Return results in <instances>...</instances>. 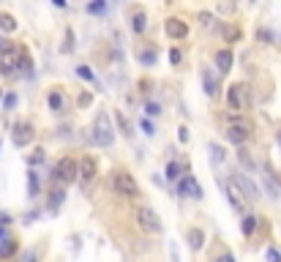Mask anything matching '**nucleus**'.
<instances>
[{"label": "nucleus", "mask_w": 281, "mask_h": 262, "mask_svg": "<svg viewBox=\"0 0 281 262\" xmlns=\"http://www.w3.org/2000/svg\"><path fill=\"white\" fill-rule=\"evenodd\" d=\"M112 139H115V131H112V117L107 112H98L96 120H93V129H90V142L98 148H110Z\"/></svg>", "instance_id": "1"}, {"label": "nucleus", "mask_w": 281, "mask_h": 262, "mask_svg": "<svg viewBox=\"0 0 281 262\" xmlns=\"http://www.w3.org/2000/svg\"><path fill=\"white\" fill-rule=\"evenodd\" d=\"M112 188H115L117 197H139V186H137V180L131 178L129 172H115L112 175Z\"/></svg>", "instance_id": "2"}, {"label": "nucleus", "mask_w": 281, "mask_h": 262, "mask_svg": "<svg viewBox=\"0 0 281 262\" xmlns=\"http://www.w3.org/2000/svg\"><path fill=\"white\" fill-rule=\"evenodd\" d=\"M55 178L60 180V183H74V180L79 178V161L71 159V156H63L55 167Z\"/></svg>", "instance_id": "3"}, {"label": "nucleus", "mask_w": 281, "mask_h": 262, "mask_svg": "<svg viewBox=\"0 0 281 262\" xmlns=\"http://www.w3.org/2000/svg\"><path fill=\"white\" fill-rule=\"evenodd\" d=\"M226 107L232 112H243L248 107V96H246V85H240V82H235V85H229L226 88Z\"/></svg>", "instance_id": "4"}, {"label": "nucleus", "mask_w": 281, "mask_h": 262, "mask_svg": "<svg viewBox=\"0 0 281 262\" xmlns=\"http://www.w3.org/2000/svg\"><path fill=\"white\" fill-rule=\"evenodd\" d=\"M134 219H137V224L145 229V232H158L161 229V221H158L156 210L148 205H139L137 210H134Z\"/></svg>", "instance_id": "5"}, {"label": "nucleus", "mask_w": 281, "mask_h": 262, "mask_svg": "<svg viewBox=\"0 0 281 262\" xmlns=\"http://www.w3.org/2000/svg\"><path fill=\"white\" fill-rule=\"evenodd\" d=\"M248 137H251V123H246V120H232L229 129H226V139L240 148L248 142Z\"/></svg>", "instance_id": "6"}, {"label": "nucleus", "mask_w": 281, "mask_h": 262, "mask_svg": "<svg viewBox=\"0 0 281 262\" xmlns=\"http://www.w3.org/2000/svg\"><path fill=\"white\" fill-rule=\"evenodd\" d=\"M178 194L186 197V200H202V186H199V180L194 175H183L178 180Z\"/></svg>", "instance_id": "7"}, {"label": "nucleus", "mask_w": 281, "mask_h": 262, "mask_svg": "<svg viewBox=\"0 0 281 262\" xmlns=\"http://www.w3.org/2000/svg\"><path fill=\"white\" fill-rule=\"evenodd\" d=\"M235 183H238V188L240 191H243V197H246V202H257L260 200V186H257V183H254L251 178H248V175H235Z\"/></svg>", "instance_id": "8"}, {"label": "nucleus", "mask_w": 281, "mask_h": 262, "mask_svg": "<svg viewBox=\"0 0 281 262\" xmlns=\"http://www.w3.org/2000/svg\"><path fill=\"white\" fill-rule=\"evenodd\" d=\"M36 137V131H33V123H25V120H19V123L14 126V134H11V139H14V145L17 148H25L30 145Z\"/></svg>", "instance_id": "9"}, {"label": "nucleus", "mask_w": 281, "mask_h": 262, "mask_svg": "<svg viewBox=\"0 0 281 262\" xmlns=\"http://www.w3.org/2000/svg\"><path fill=\"white\" fill-rule=\"evenodd\" d=\"M164 30H167V36H169L172 41H180V38L188 36V25H186L183 19H178V17H169V19L164 22Z\"/></svg>", "instance_id": "10"}, {"label": "nucleus", "mask_w": 281, "mask_h": 262, "mask_svg": "<svg viewBox=\"0 0 281 262\" xmlns=\"http://www.w3.org/2000/svg\"><path fill=\"white\" fill-rule=\"evenodd\" d=\"M224 191H226V197H229V205H232L235 210H243V200H246V197H243V191L238 188V183H235L232 178L224 180Z\"/></svg>", "instance_id": "11"}, {"label": "nucleus", "mask_w": 281, "mask_h": 262, "mask_svg": "<svg viewBox=\"0 0 281 262\" xmlns=\"http://www.w3.org/2000/svg\"><path fill=\"white\" fill-rule=\"evenodd\" d=\"M96 172H98L96 159H93V156H85V159L79 161V178H82V183H90V180L96 178Z\"/></svg>", "instance_id": "12"}, {"label": "nucleus", "mask_w": 281, "mask_h": 262, "mask_svg": "<svg viewBox=\"0 0 281 262\" xmlns=\"http://www.w3.org/2000/svg\"><path fill=\"white\" fill-rule=\"evenodd\" d=\"M131 30L134 33H145L148 30V11L145 8H134V14H131Z\"/></svg>", "instance_id": "13"}, {"label": "nucleus", "mask_w": 281, "mask_h": 262, "mask_svg": "<svg viewBox=\"0 0 281 262\" xmlns=\"http://www.w3.org/2000/svg\"><path fill=\"white\" fill-rule=\"evenodd\" d=\"M216 69H219V74H226L232 69V52L229 49H219L216 52Z\"/></svg>", "instance_id": "14"}, {"label": "nucleus", "mask_w": 281, "mask_h": 262, "mask_svg": "<svg viewBox=\"0 0 281 262\" xmlns=\"http://www.w3.org/2000/svg\"><path fill=\"white\" fill-rule=\"evenodd\" d=\"M112 117H115L117 131H120L123 137H131V134H134V126L129 123V117H126V115H123V112H120V110H115V112H112Z\"/></svg>", "instance_id": "15"}, {"label": "nucleus", "mask_w": 281, "mask_h": 262, "mask_svg": "<svg viewBox=\"0 0 281 262\" xmlns=\"http://www.w3.org/2000/svg\"><path fill=\"white\" fill-rule=\"evenodd\" d=\"M47 104H49V110H52V112H63V110H66V98H63L60 90H49Z\"/></svg>", "instance_id": "16"}, {"label": "nucleus", "mask_w": 281, "mask_h": 262, "mask_svg": "<svg viewBox=\"0 0 281 262\" xmlns=\"http://www.w3.org/2000/svg\"><path fill=\"white\" fill-rule=\"evenodd\" d=\"M202 82H205V93H207V96H216V93H219V79L213 76L210 69H202Z\"/></svg>", "instance_id": "17"}, {"label": "nucleus", "mask_w": 281, "mask_h": 262, "mask_svg": "<svg viewBox=\"0 0 281 262\" xmlns=\"http://www.w3.org/2000/svg\"><path fill=\"white\" fill-rule=\"evenodd\" d=\"M188 246H191L194 251H199V248L205 246V232H202L199 227H191V229H188Z\"/></svg>", "instance_id": "18"}, {"label": "nucleus", "mask_w": 281, "mask_h": 262, "mask_svg": "<svg viewBox=\"0 0 281 262\" xmlns=\"http://www.w3.org/2000/svg\"><path fill=\"white\" fill-rule=\"evenodd\" d=\"M17 28H19V25H17L14 17L6 14V11H0V30H3V33H14Z\"/></svg>", "instance_id": "19"}, {"label": "nucleus", "mask_w": 281, "mask_h": 262, "mask_svg": "<svg viewBox=\"0 0 281 262\" xmlns=\"http://www.w3.org/2000/svg\"><path fill=\"white\" fill-rule=\"evenodd\" d=\"M30 69H33V57H30L28 47H22V52H19V63H17V74H19V71H30Z\"/></svg>", "instance_id": "20"}, {"label": "nucleus", "mask_w": 281, "mask_h": 262, "mask_svg": "<svg viewBox=\"0 0 281 262\" xmlns=\"http://www.w3.org/2000/svg\"><path fill=\"white\" fill-rule=\"evenodd\" d=\"M139 60H142L145 66H156V60H158V49H156V47L142 49V52H139Z\"/></svg>", "instance_id": "21"}, {"label": "nucleus", "mask_w": 281, "mask_h": 262, "mask_svg": "<svg viewBox=\"0 0 281 262\" xmlns=\"http://www.w3.org/2000/svg\"><path fill=\"white\" fill-rule=\"evenodd\" d=\"M28 191H30V197H38V175L33 169L28 172Z\"/></svg>", "instance_id": "22"}, {"label": "nucleus", "mask_w": 281, "mask_h": 262, "mask_svg": "<svg viewBox=\"0 0 281 262\" xmlns=\"http://www.w3.org/2000/svg\"><path fill=\"white\" fill-rule=\"evenodd\" d=\"M76 74L82 76L85 82H90V85H98V82H96V74H93V71H90L88 66H76Z\"/></svg>", "instance_id": "23"}, {"label": "nucleus", "mask_w": 281, "mask_h": 262, "mask_svg": "<svg viewBox=\"0 0 281 262\" xmlns=\"http://www.w3.org/2000/svg\"><path fill=\"white\" fill-rule=\"evenodd\" d=\"M240 229H243V235H251L254 229H257V216H246L243 224H240Z\"/></svg>", "instance_id": "24"}, {"label": "nucleus", "mask_w": 281, "mask_h": 262, "mask_svg": "<svg viewBox=\"0 0 281 262\" xmlns=\"http://www.w3.org/2000/svg\"><path fill=\"white\" fill-rule=\"evenodd\" d=\"M178 175H180V164H178V161H169V164H167L164 178L167 180H178Z\"/></svg>", "instance_id": "25"}, {"label": "nucleus", "mask_w": 281, "mask_h": 262, "mask_svg": "<svg viewBox=\"0 0 281 262\" xmlns=\"http://www.w3.org/2000/svg\"><path fill=\"white\" fill-rule=\"evenodd\" d=\"M238 161L246 167V169H254V161H251V156H248L246 148H240V150H238Z\"/></svg>", "instance_id": "26"}, {"label": "nucleus", "mask_w": 281, "mask_h": 262, "mask_svg": "<svg viewBox=\"0 0 281 262\" xmlns=\"http://www.w3.org/2000/svg\"><path fill=\"white\" fill-rule=\"evenodd\" d=\"M265 188H267V194H270V200H279V186L273 183L270 175H265Z\"/></svg>", "instance_id": "27"}, {"label": "nucleus", "mask_w": 281, "mask_h": 262, "mask_svg": "<svg viewBox=\"0 0 281 262\" xmlns=\"http://www.w3.org/2000/svg\"><path fill=\"white\" fill-rule=\"evenodd\" d=\"M63 200H66V191H63V188H55V191L49 194V205H52V207H57Z\"/></svg>", "instance_id": "28"}, {"label": "nucleus", "mask_w": 281, "mask_h": 262, "mask_svg": "<svg viewBox=\"0 0 281 262\" xmlns=\"http://www.w3.org/2000/svg\"><path fill=\"white\" fill-rule=\"evenodd\" d=\"M104 11H107V3H104V0L88 3V14H104Z\"/></svg>", "instance_id": "29"}, {"label": "nucleus", "mask_w": 281, "mask_h": 262, "mask_svg": "<svg viewBox=\"0 0 281 262\" xmlns=\"http://www.w3.org/2000/svg\"><path fill=\"white\" fill-rule=\"evenodd\" d=\"M210 153H213V161H216V164L224 161V148H221L219 142H210Z\"/></svg>", "instance_id": "30"}, {"label": "nucleus", "mask_w": 281, "mask_h": 262, "mask_svg": "<svg viewBox=\"0 0 281 262\" xmlns=\"http://www.w3.org/2000/svg\"><path fill=\"white\" fill-rule=\"evenodd\" d=\"M14 251H17V241H14V238H8V241H6V246L0 248V254H3V257H11Z\"/></svg>", "instance_id": "31"}, {"label": "nucleus", "mask_w": 281, "mask_h": 262, "mask_svg": "<svg viewBox=\"0 0 281 262\" xmlns=\"http://www.w3.org/2000/svg\"><path fill=\"white\" fill-rule=\"evenodd\" d=\"M199 22H202V28H213V14L210 11H199Z\"/></svg>", "instance_id": "32"}, {"label": "nucleus", "mask_w": 281, "mask_h": 262, "mask_svg": "<svg viewBox=\"0 0 281 262\" xmlns=\"http://www.w3.org/2000/svg\"><path fill=\"white\" fill-rule=\"evenodd\" d=\"M28 161H30V164H41V161H44V150H41V148H38V150H33Z\"/></svg>", "instance_id": "33"}, {"label": "nucleus", "mask_w": 281, "mask_h": 262, "mask_svg": "<svg viewBox=\"0 0 281 262\" xmlns=\"http://www.w3.org/2000/svg\"><path fill=\"white\" fill-rule=\"evenodd\" d=\"M224 36H226V41H235V38H238V28H229V25H224Z\"/></svg>", "instance_id": "34"}, {"label": "nucleus", "mask_w": 281, "mask_h": 262, "mask_svg": "<svg viewBox=\"0 0 281 262\" xmlns=\"http://www.w3.org/2000/svg\"><path fill=\"white\" fill-rule=\"evenodd\" d=\"M265 257H267V262H281V251H276V248H267Z\"/></svg>", "instance_id": "35"}, {"label": "nucleus", "mask_w": 281, "mask_h": 262, "mask_svg": "<svg viewBox=\"0 0 281 262\" xmlns=\"http://www.w3.org/2000/svg\"><path fill=\"white\" fill-rule=\"evenodd\" d=\"M169 60H172V66H180V60H183L180 49H169Z\"/></svg>", "instance_id": "36"}, {"label": "nucleus", "mask_w": 281, "mask_h": 262, "mask_svg": "<svg viewBox=\"0 0 281 262\" xmlns=\"http://www.w3.org/2000/svg\"><path fill=\"white\" fill-rule=\"evenodd\" d=\"M145 112H148V115H150V117H153V115H161V107L150 101V104H148V107H145Z\"/></svg>", "instance_id": "37"}, {"label": "nucleus", "mask_w": 281, "mask_h": 262, "mask_svg": "<svg viewBox=\"0 0 281 262\" xmlns=\"http://www.w3.org/2000/svg\"><path fill=\"white\" fill-rule=\"evenodd\" d=\"M17 107V93H8L6 96V110H14Z\"/></svg>", "instance_id": "38"}, {"label": "nucleus", "mask_w": 281, "mask_h": 262, "mask_svg": "<svg viewBox=\"0 0 281 262\" xmlns=\"http://www.w3.org/2000/svg\"><path fill=\"white\" fill-rule=\"evenodd\" d=\"M11 47H14V44H11V41H6V38H0V57L6 55V52H8V49H11Z\"/></svg>", "instance_id": "39"}, {"label": "nucleus", "mask_w": 281, "mask_h": 262, "mask_svg": "<svg viewBox=\"0 0 281 262\" xmlns=\"http://www.w3.org/2000/svg\"><path fill=\"white\" fill-rule=\"evenodd\" d=\"M142 131L148 134V137H153V134H156V131H153V123H150V120H142Z\"/></svg>", "instance_id": "40"}, {"label": "nucleus", "mask_w": 281, "mask_h": 262, "mask_svg": "<svg viewBox=\"0 0 281 262\" xmlns=\"http://www.w3.org/2000/svg\"><path fill=\"white\" fill-rule=\"evenodd\" d=\"M22 262H38V254H36V251H25Z\"/></svg>", "instance_id": "41"}, {"label": "nucleus", "mask_w": 281, "mask_h": 262, "mask_svg": "<svg viewBox=\"0 0 281 262\" xmlns=\"http://www.w3.org/2000/svg\"><path fill=\"white\" fill-rule=\"evenodd\" d=\"M232 11H235L232 3H224V6H219V14H232Z\"/></svg>", "instance_id": "42"}, {"label": "nucleus", "mask_w": 281, "mask_h": 262, "mask_svg": "<svg viewBox=\"0 0 281 262\" xmlns=\"http://www.w3.org/2000/svg\"><path fill=\"white\" fill-rule=\"evenodd\" d=\"M216 262H235V257L226 251V254H221V257H216Z\"/></svg>", "instance_id": "43"}, {"label": "nucleus", "mask_w": 281, "mask_h": 262, "mask_svg": "<svg viewBox=\"0 0 281 262\" xmlns=\"http://www.w3.org/2000/svg\"><path fill=\"white\" fill-rule=\"evenodd\" d=\"M6 224H11V216H8V213H0V227H6Z\"/></svg>", "instance_id": "44"}, {"label": "nucleus", "mask_w": 281, "mask_h": 262, "mask_svg": "<svg viewBox=\"0 0 281 262\" xmlns=\"http://www.w3.org/2000/svg\"><path fill=\"white\" fill-rule=\"evenodd\" d=\"M180 142H188V129H180Z\"/></svg>", "instance_id": "45"}, {"label": "nucleus", "mask_w": 281, "mask_h": 262, "mask_svg": "<svg viewBox=\"0 0 281 262\" xmlns=\"http://www.w3.org/2000/svg\"><path fill=\"white\" fill-rule=\"evenodd\" d=\"M0 241H8V238H6V229H0Z\"/></svg>", "instance_id": "46"}, {"label": "nucleus", "mask_w": 281, "mask_h": 262, "mask_svg": "<svg viewBox=\"0 0 281 262\" xmlns=\"http://www.w3.org/2000/svg\"><path fill=\"white\" fill-rule=\"evenodd\" d=\"M0 98H3V90H0Z\"/></svg>", "instance_id": "47"}]
</instances>
